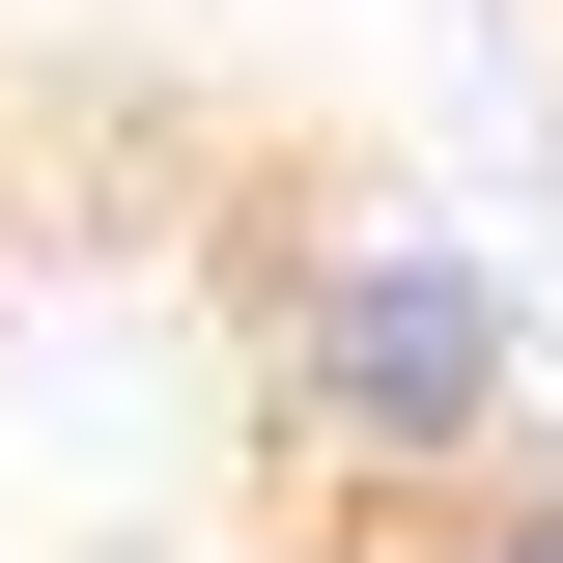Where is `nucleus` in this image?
<instances>
[{"instance_id":"nucleus-2","label":"nucleus","mask_w":563,"mask_h":563,"mask_svg":"<svg viewBox=\"0 0 563 563\" xmlns=\"http://www.w3.org/2000/svg\"><path fill=\"white\" fill-rule=\"evenodd\" d=\"M395 563H563V479H479V507H422Z\"/></svg>"},{"instance_id":"nucleus-1","label":"nucleus","mask_w":563,"mask_h":563,"mask_svg":"<svg viewBox=\"0 0 563 563\" xmlns=\"http://www.w3.org/2000/svg\"><path fill=\"white\" fill-rule=\"evenodd\" d=\"M254 422H282V479L395 563L422 507H479L507 451H536L507 282L451 254V225H282V282H254Z\"/></svg>"}]
</instances>
